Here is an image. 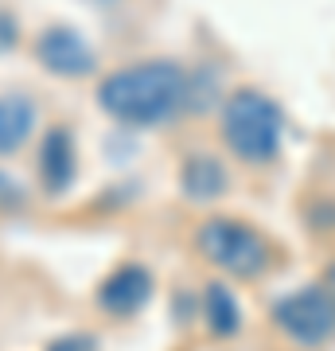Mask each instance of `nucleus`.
<instances>
[{"mask_svg": "<svg viewBox=\"0 0 335 351\" xmlns=\"http://www.w3.org/2000/svg\"><path fill=\"white\" fill-rule=\"evenodd\" d=\"M187 98V75L179 63L149 59V63L117 66L98 82V106L125 125H164L172 121Z\"/></svg>", "mask_w": 335, "mask_h": 351, "instance_id": "1", "label": "nucleus"}, {"mask_svg": "<svg viewBox=\"0 0 335 351\" xmlns=\"http://www.w3.org/2000/svg\"><path fill=\"white\" fill-rule=\"evenodd\" d=\"M285 117L261 90H234L223 101V141L242 164H273L281 152Z\"/></svg>", "mask_w": 335, "mask_h": 351, "instance_id": "2", "label": "nucleus"}, {"mask_svg": "<svg viewBox=\"0 0 335 351\" xmlns=\"http://www.w3.org/2000/svg\"><path fill=\"white\" fill-rule=\"evenodd\" d=\"M195 246L199 254L223 269L230 277H261L269 265H273V246L269 239L253 230L242 219H226V215H214L195 230Z\"/></svg>", "mask_w": 335, "mask_h": 351, "instance_id": "3", "label": "nucleus"}, {"mask_svg": "<svg viewBox=\"0 0 335 351\" xmlns=\"http://www.w3.org/2000/svg\"><path fill=\"white\" fill-rule=\"evenodd\" d=\"M273 324L300 348H320L335 336V297L320 285H304L273 304Z\"/></svg>", "mask_w": 335, "mask_h": 351, "instance_id": "4", "label": "nucleus"}, {"mask_svg": "<svg viewBox=\"0 0 335 351\" xmlns=\"http://www.w3.org/2000/svg\"><path fill=\"white\" fill-rule=\"evenodd\" d=\"M36 59L59 78H82L98 66L94 47L78 36L75 27H62V24L47 27V32L36 39Z\"/></svg>", "mask_w": 335, "mask_h": 351, "instance_id": "5", "label": "nucleus"}, {"mask_svg": "<svg viewBox=\"0 0 335 351\" xmlns=\"http://www.w3.org/2000/svg\"><path fill=\"white\" fill-rule=\"evenodd\" d=\"M152 297V274L145 265H121L98 285V308L106 316H133Z\"/></svg>", "mask_w": 335, "mask_h": 351, "instance_id": "6", "label": "nucleus"}, {"mask_svg": "<svg viewBox=\"0 0 335 351\" xmlns=\"http://www.w3.org/2000/svg\"><path fill=\"white\" fill-rule=\"evenodd\" d=\"M75 137L71 129H47L43 141H39V152H36V172H39V184L47 195H59L75 184Z\"/></svg>", "mask_w": 335, "mask_h": 351, "instance_id": "7", "label": "nucleus"}, {"mask_svg": "<svg viewBox=\"0 0 335 351\" xmlns=\"http://www.w3.org/2000/svg\"><path fill=\"white\" fill-rule=\"evenodd\" d=\"M36 101L12 90V94H0V156H8L32 137V129H36Z\"/></svg>", "mask_w": 335, "mask_h": 351, "instance_id": "8", "label": "nucleus"}, {"mask_svg": "<svg viewBox=\"0 0 335 351\" xmlns=\"http://www.w3.org/2000/svg\"><path fill=\"white\" fill-rule=\"evenodd\" d=\"M179 184H184L187 199H219L226 191V168L211 152H195L179 168Z\"/></svg>", "mask_w": 335, "mask_h": 351, "instance_id": "9", "label": "nucleus"}, {"mask_svg": "<svg viewBox=\"0 0 335 351\" xmlns=\"http://www.w3.org/2000/svg\"><path fill=\"white\" fill-rule=\"evenodd\" d=\"M203 313H207V324H211L214 336H234L238 324H242V308H238V297L230 293V285L223 281H211L207 293H203Z\"/></svg>", "mask_w": 335, "mask_h": 351, "instance_id": "10", "label": "nucleus"}, {"mask_svg": "<svg viewBox=\"0 0 335 351\" xmlns=\"http://www.w3.org/2000/svg\"><path fill=\"white\" fill-rule=\"evenodd\" d=\"M16 39H20V27H16V16L0 8V51H12Z\"/></svg>", "mask_w": 335, "mask_h": 351, "instance_id": "11", "label": "nucleus"}, {"mask_svg": "<svg viewBox=\"0 0 335 351\" xmlns=\"http://www.w3.org/2000/svg\"><path fill=\"white\" fill-rule=\"evenodd\" d=\"M12 203H20V188H16V180L0 172V207H12Z\"/></svg>", "mask_w": 335, "mask_h": 351, "instance_id": "12", "label": "nucleus"}, {"mask_svg": "<svg viewBox=\"0 0 335 351\" xmlns=\"http://www.w3.org/2000/svg\"><path fill=\"white\" fill-rule=\"evenodd\" d=\"M47 351H90V339L86 336H66L59 343H51Z\"/></svg>", "mask_w": 335, "mask_h": 351, "instance_id": "13", "label": "nucleus"}]
</instances>
